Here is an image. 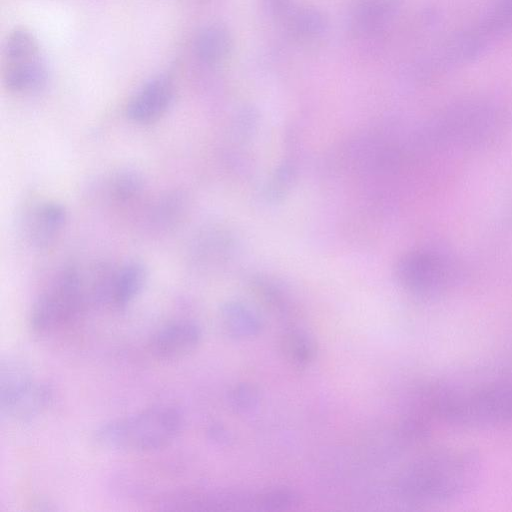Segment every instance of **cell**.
I'll return each instance as SVG.
<instances>
[{"label": "cell", "mask_w": 512, "mask_h": 512, "mask_svg": "<svg viewBox=\"0 0 512 512\" xmlns=\"http://www.w3.org/2000/svg\"><path fill=\"white\" fill-rule=\"evenodd\" d=\"M480 475L479 457L463 449L429 452L399 474L395 488L407 504H446L468 493Z\"/></svg>", "instance_id": "cell-1"}, {"label": "cell", "mask_w": 512, "mask_h": 512, "mask_svg": "<svg viewBox=\"0 0 512 512\" xmlns=\"http://www.w3.org/2000/svg\"><path fill=\"white\" fill-rule=\"evenodd\" d=\"M428 416L466 428L512 422V383L494 382L468 389L429 388L421 396Z\"/></svg>", "instance_id": "cell-2"}, {"label": "cell", "mask_w": 512, "mask_h": 512, "mask_svg": "<svg viewBox=\"0 0 512 512\" xmlns=\"http://www.w3.org/2000/svg\"><path fill=\"white\" fill-rule=\"evenodd\" d=\"M182 426L178 410L153 407L102 424L95 430L94 440L111 451L149 452L172 443Z\"/></svg>", "instance_id": "cell-3"}, {"label": "cell", "mask_w": 512, "mask_h": 512, "mask_svg": "<svg viewBox=\"0 0 512 512\" xmlns=\"http://www.w3.org/2000/svg\"><path fill=\"white\" fill-rule=\"evenodd\" d=\"M53 401L52 387L32 374L28 365L7 356L0 363V414L14 423H27L42 415Z\"/></svg>", "instance_id": "cell-4"}, {"label": "cell", "mask_w": 512, "mask_h": 512, "mask_svg": "<svg viewBox=\"0 0 512 512\" xmlns=\"http://www.w3.org/2000/svg\"><path fill=\"white\" fill-rule=\"evenodd\" d=\"M83 300V283L75 266L65 267L53 284L34 301L30 328L37 335H47L67 323Z\"/></svg>", "instance_id": "cell-5"}, {"label": "cell", "mask_w": 512, "mask_h": 512, "mask_svg": "<svg viewBox=\"0 0 512 512\" xmlns=\"http://www.w3.org/2000/svg\"><path fill=\"white\" fill-rule=\"evenodd\" d=\"M48 70L39 44L24 29L11 32L3 50V81L16 93H33L45 87Z\"/></svg>", "instance_id": "cell-6"}, {"label": "cell", "mask_w": 512, "mask_h": 512, "mask_svg": "<svg viewBox=\"0 0 512 512\" xmlns=\"http://www.w3.org/2000/svg\"><path fill=\"white\" fill-rule=\"evenodd\" d=\"M157 505L159 509L168 511L258 510L257 494L229 489L174 492Z\"/></svg>", "instance_id": "cell-7"}, {"label": "cell", "mask_w": 512, "mask_h": 512, "mask_svg": "<svg viewBox=\"0 0 512 512\" xmlns=\"http://www.w3.org/2000/svg\"><path fill=\"white\" fill-rule=\"evenodd\" d=\"M395 274L405 290L422 298L438 295L447 283V273L441 259L428 252L406 254L398 261Z\"/></svg>", "instance_id": "cell-8"}, {"label": "cell", "mask_w": 512, "mask_h": 512, "mask_svg": "<svg viewBox=\"0 0 512 512\" xmlns=\"http://www.w3.org/2000/svg\"><path fill=\"white\" fill-rule=\"evenodd\" d=\"M174 95V84L169 77H153L132 96L126 107V115L138 124L155 122L168 111Z\"/></svg>", "instance_id": "cell-9"}, {"label": "cell", "mask_w": 512, "mask_h": 512, "mask_svg": "<svg viewBox=\"0 0 512 512\" xmlns=\"http://www.w3.org/2000/svg\"><path fill=\"white\" fill-rule=\"evenodd\" d=\"M202 340V330L192 321H176L159 329L151 340V351L161 360H179L194 352Z\"/></svg>", "instance_id": "cell-10"}, {"label": "cell", "mask_w": 512, "mask_h": 512, "mask_svg": "<svg viewBox=\"0 0 512 512\" xmlns=\"http://www.w3.org/2000/svg\"><path fill=\"white\" fill-rule=\"evenodd\" d=\"M67 219L66 208L59 202L46 201L33 207L26 219L29 241L38 248L52 244Z\"/></svg>", "instance_id": "cell-11"}, {"label": "cell", "mask_w": 512, "mask_h": 512, "mask_svg": "<svg viewBox=\"0 0 512 512\" xmlns=\"http://www.w3.org/2000/svg\"><path fill=\"white\" fill-rule=\"evenodd\" d=\"M512 30V0H500L479 24L464 34L477 54L493 41Z\"/></svg>", "instance_id": "cell-12"}, {"label": "cell", "mask_w": 512, "mask_h": 512, "mask_svg": "<svg viewBox=\"0 0 512 512\" xmlns=\"http://www.w3.org/2000/svg\"><path fill=\"white\" fill-rule=\"evenodd\" d=\"M219 319L224 333L235 340L256 337L263 329L261 317L249 306L239 301L224 303L219 311Z\"/></svg>", "instance_id": "cell-13"}, {"label": "cell", "mask_w": 512, "mask_h": 512, "mask_svg": "<svg viewBox=\"0 0 512 512\" xmlns=\"http://www.w3.org/2000/svg\"><path fill=\"white\" fill-rule=\"evenodd\" d=\"M148 277L145 264L130 260L116 270L110 294V303L125 308L142 292Z\"/></svg>", "instance_id": "cell-14"}, {"label": "cell", "mask_w": 512, "mask_h": 512, "mask_svg": "<svg viewBox=\"0 0 512 512\" xmlns=\"http://www.w3.org/2000/svg\"><path fill=\"white\" fill-rule=\"evenodd\" d=\"M250 287L262 305L275 315L283 318L292 317L296 305L290 294L276 281L265 276H255Z\"/></svg>", "instance_id": "cell-15"}, {"label": "cell", "mask_w": 512, "mask_h": 512, "mask_svg": "<svg viewBox=\"0 0 512 512\" xmlns=\"http://www.w3.org/2000/svg\"><path fill=\"white\" fill-rule=\"evenodd\" d=\"M280 349L284 358L296 368L308 367L317 356L315 339L299 328H290L281 335Z\"/></svg>", "instance_id": "cell-16"}, {"label": "cell", "mask_w": 512, "mask_h": 512, "mask_svg": "<svg viewBox=\"0 0 512 512\" xmlns=\"http://www.w3.org/2000/svg\"><path fill=\"white\" fill-rule=\"evenodd\" d=\"M229 36L218 26H211L201 31L196 39L195 50L199 59L212 64L222 60L229 50Z\"/></svg>", "instance_id": "cell-17"}, {"label": "cell", "mask_w": 512, "mask_h": 512, "mask_svg": "<svg viewBox=\"0 0 512 512\" xmlns=\"http://www.w3.org/2000/svg\"><path fill=\"white\" fill-rule=\"evenodd\" d=\"M144 189V177L134 168H122L110 182L111 196L118 202L126 203L136 199Z\"/></svg>", "instance_id": "cell-18"}, {"label": "cell", "mask_w": 512, "mask_h": 512, "mask_svg": "<svg viewBox=\"0 0 512 512\" xmlns=\"http://www.w3.org/2000/svg\"><path fill=\"white\" fill-rule=\"evenodd\" d=\"M257 502L259 510L281 511L300 505L301 497L295 490L281 487L257 493Z\"/></svg>", "instance_id": "cell-19"}, {"label": "cell", "mask_w": 512, "mask_h": 512, "mask_svg": "<svg viewBox=\"0 0 512 512\" xmlns=\"http://www.w3.org/2000/svg\"><path fill=\"white\" fill-rule=\"evenodd\" d=\"M296 173V165L290 160H285L279 165L265 187L267 200L275 202L282 199L293 186Z\"/></svg>", "instance_id": "cell-20"}, {"label": "cell", "mask_w": 512, "mask_h": 512, "mask_svg": "<svg viewBox=\"0 0 512 512\" xmlns=\"http://www.w3.org/2000/svg\"><path fill=\"white\" fill-rule=\"evenodd\" d=\"M227 398L230 407L236 413L244 414L257 407L260 400V392L254 384L243 382L235 385L228 392Z\"/></svg>", "instance_id": "cell-21"}, {"label": "cell", "mask_w": 512, "mask_h": 512, "mask_svg": "<svg viewBox=\"0 0 512 512\" xmlns=\"http://www.w3.org/2000/svg\"><path fill=\"white\" fill-rule=\"evenodd\" d=\"M184 201L178 194H168L162 198L154 211L155 220L167 224L178 219L183 211Z\"/></svg>", "instance_id": "cell-22"}, {"label": "cell", "mask_w": 512, "mask_h": 512, "mask_svg": "<svg viewBox=\"0 0 512 512\" xmlns=\"http://www.w3.org/2000/svg\"><path fill=\"white\" fill-rule=\"evenodd\" d=\"M208 438L217 444H227L231 440L230 432L219 424L211 425L207 431Z\"/></svg>", "instance_id": "cell-23"}, {"label": "cell", "mask_w": 512, "mask_h": 512, "mask_svg": "<svg viewBox=\"0 0 512 512\" xmlns=\"http://www.w3.org/2000/svg\"><path fill=\"white\" fill-rule=\"evenodd\" d=\"M299 28L302 33H313L321 27V19L316 14H305L299 17Z\"/></svg>", "instance_id": "cell-24"}]
</instances>
